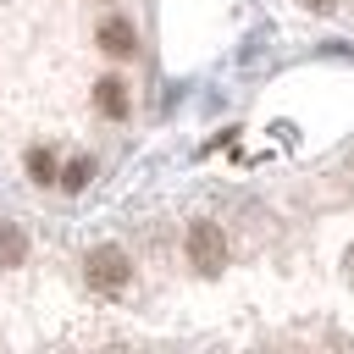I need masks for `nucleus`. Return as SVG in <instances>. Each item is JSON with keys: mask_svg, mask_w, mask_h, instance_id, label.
I'll list each match as a JSON object with an SVG mask.
<instances>
[{"mask_svg": "<svg viewBox=\"0 0 354 354\" xmlns=\"http://www.w3.org/2000/svg\"><path fill=\"white\" fill-rule=\"evenodd\" d=\"M83 277H88V288H94V293H122V288L133 282V260H127V249L100 243V249H88Z\"/></svg>", "mask_w": 354, "mask_h": 354, "instance_id": "nucleus-1", "label": "nucleus"}, {"mask_svg": "<svg viewBox=\"0 0 354 354\" xmlns=\"http://www.w3.org/2000/svg\"><path fill=\"white\" fill-rule=\"evenodd\" d=\"M188 266L205 271V277H216V271L227 266V232H221L216 221H194V227H188Z\"/></svg>", "mask_w": 354, "mask_h": 354, "instance_id": "nucleus-2", "label": "nucleus"}, {"mask_svg": "<svg viewBox=\"0 0 354 354\" xmlns=\"http://www.w3.org/2000/svg\"><path fill=\"white\" fill-rule=\"evenodd\" d=\"M100 50H105V55H133V50H138V33H133V22H122V17H105V22H100Z\"/></svg>", "mask_w": 354, "mask_h": 354, "instance_id": "nucleus-3", "label": "nucleus"}, {"mask_svg": "<svg viewBox=\"0 0 354 354\" xmlns=\"http://www.w3.org/2000/svg\"><path fill=\"white\" fill-rule=\"evenodd\" d=\"M94 105H100V116L122 122V116H127V83H122V77H100V83H94Z\"/></svg>", "mask_w": 354, "mask_h": 354, "instance_id": "nucleus-4", "label": "nucleus"}, {"mask_svg": "<svg viewBox=\"0 0 354 354\" xmlns=\"http://www.w3.org/2000/svg\"><path fill=\"white\" fill-rule=\"evenodd\" d=\"M22 260H28V232L17 221H0V271H11Z\"/></svg>", "mask_w": 354, "mask_h": 354, "instance_id": "nucleus-5", "label": "nucleus"}, {"mask_svg": "<svg viewBox=\"0 0 354 354\" xmlns=\"http://www.w3.org/2000/svg\"><path fill=\"white\" fill-rule=\"evenodd\" d=\"M88 171H94V160H88V155H77V160H66V171H61V188H66V194H77V188L88 183Z\"/></svg>", "mask_w": 354, "mask_h": 354, "instance_id": "nucleus-6", "label": "nucleus"}, {"mask_svg": "<svg viewBox=\"0 0 354 354\" xmlns=\"http://www.w3.org/2000/svg\"><path fill=\"white\" fill-rule=\"evenodd\" d=\"M28 171H33L39 183H50V171H55V155H50V149H28Z\"/></svg>", "mask_w": 354, "mask_h": 354, "instance_id": "nucleus-7", "label": "nucleus"}, {"mask_svg": "<svg viewBox=\"0 0 354 354\" xmlns=\"http://www.w3.org/2000/svg\"><path fill=\"white\" fill-rule=\"evenodd\" d=\"M304 6H310V11H332L337 0H304Z\"/></svg>", "mask_w": 354, "mask_h": 354, "instance_id": "nucleus-8", "label": "nucleus"}]
</instances>
